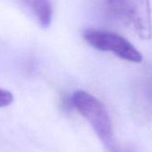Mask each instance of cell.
Returning <instances> with one entry per match:
<instances>
[{"mask_svg": "<svg viewBox=\"0 0 152 152\" xmlns=\"http://www.w3.org/2000/svg\"><path fill=\"white\" fill-rule=\"evenodd\" d=\"M14 101L13 94L6 90H0V107H5L11 105Z\"/></svg>", "mask_w": 152, "mask_h": 152, "instance_id": "cell-5", "label": "cell"}, {"mask_svg": "<svg viewBox=\"0 0 152 152\" xmlns=\"http://www.w3.org/2000/svg\"><path fill=\"white\" fill-rule=\"evenodd\" d=\"M110 152H132L131 150H129V149H122V148H118V147H115L112 150H110Z\"/></svg>", "mask_w": 152, "mask_h": 152, "instance_id": "cell-6", "label": "cell"}, {"mask_svg": "<svg viewBox=\"0 0 152 152\" xmlns=\"http://www.w3.org/2000/svg\"><path fill=\"white\" fill-rule=\"evenodd\" d=\"M42 28L49 27L53 17L50 0H19Z\"/></svg>", "mask_w": 152, "mask_h": 152, "instance_id": "cell-4", "label": "cell"}, {"mask_svg": "<svg viewBox=\"0 0 152 152\" xmlns=\"http://www.w3.org/2000/svg\"><path fill=\"white\" fill-rule=\"evenodd\" d=\"M109 11L143 39L152 35L150 0H107Z\"/></svg>", "mask_w": 152, "mask_h": 152, "instance_id": "cell-2", "label": "cell"}, {"mask_svg": "<svg viewBox=\"0 0 152 152\" xmlns=\"http://www.w3.org/2000/svg\"><path fill=\"white\" fill-rule=\"evenodd\" d=\"M84 39L92 48L105 52H111L120 58L140 63L142 56L140 51L123 36L103 30L88 29L83 33Z\"/></svg>", "mask_w": 152, "mask_h": 152, "instance_id": "cell-3", "label": "cell"}, {"mask_svg": "<svg viewBox=\"0 0 152 152\" xmlns=\"http://www.w3.org/2000/svg\"><path fill=\"white\" fill-rule=\"evenodd\" d=\"M72 102L74 107L91 124L104 145L109 151L112 150L115 147L113 125L104 104L96 97L83 91L73 93Z\"/></svg>", "mask_w": 152, "mask_h": 152, "instance_id": "cell-1", "label": "cell"}]
</instances>
